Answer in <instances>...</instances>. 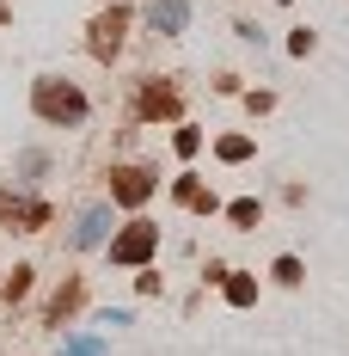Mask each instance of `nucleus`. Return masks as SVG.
I'll return each instance as SVG.
<instances>
[{
	"label": "nucleus",
	"instance_id": "nucleus-2",
	"mask_svg": "<svg viewBox=\"0 0 349 356\" xmlns=\"http://www.w3.org/2000/svg\"><path fill=\"white\" fill-rule=\"evenodd\" d=\"M153 246H160V234H153L147 221H135V227H129V234H123V240L110 246V258H117V264H141V258H147Z\"/></svg>",
	"mask_w": 349,
	"mask_h": 356
},
{
	"label": "nucleus",
	"instance_id": "nucleus-3",
	"mask_svg": "<svg viewBox=\"0 0 349 356\" xmlns=\"http://www.w3.org/2000/svg\"><path fill=\"white\" fill-rule=\"evenodd\" d=\"M184 25H190V0H153V31L178 37Z\"/></svg>",
	"mask_w": 349,
	"mask_h": 356
},
{
	"label": "nucleus",
	"instance_id": "nucleus-5",
	"mask_svg": "<svg viewBox=\"0 0 349 356\" xmlns=\"http://www.w3.org/2000/svg\"><path fill=\"white\" fill-rule=\"evenodd\" d=\"M117 197H123V203H141V197H147V172H123L117 178Z\"/></svg>",
	"mask_w": 349,
	"mask_h": 356
},
{
	"label": "nucleus",
	"instance_id": "nucleus-7",
	"mask_svg": "<svg viewBox=\"0 0 349 356\" xmlns=\"http://www.w3.org/2000/svg\"><path fill=\"white\" fill-rule=\"evenodd\" d=\"M245 154H251V142H245V136H227V142H221V160H245Z\"/></svg>",
	"mask_w": 349,
	"mask_h": 356
},
{
	"label": "nucleus",
	"instance_id": "nucleus-8",
	"mask_svg": "<svg viewBox=\"0 0 349 356\" xmlns=\"http://www.w3.org/2000/svg\"><path fill=\"white\" fill-rule=\"evenodd\" d=\"M251 295H257V289L245 283V277H233V283H227V301H233V307H245V301H251Z\"/></svg>",
	"mask_w": 349,
	"mask_h": 356
},
{
	"label": "nucleus",
	"instance_id": "nucleus-9",
	"mask_svg": "<svg viewBox=\"0 0 349 356\" xmlns=\"http://www.w3.org/2000/svg\"><path fill=\"white\" fill-rule=\"evenodd\" d=\"M68 356H99V338H74V344H68Z\"/></svg>",
	"mask_w": 349,
	"mask_h": 356
},
{
	"label": "nucleus",
	"instance_id": "nucleus-1",
	"mask_svg": "<svg viewBox=\"0 0 349 356\" xmlns=\"http://www.w3.org/2000/svg\"><path fill=\"white\" fill-rule=\"evenodd\" d=\"M37 111H43L49 123H80V117H86V99H80L74 86H56V80H37Z\"/></svg>",
	"mask_w": 349,
	"mask_h": 356
},
{
	"label": "nucleus",
	"instance_id": "nucleus-4",
	"mask_svg": "<svg viewBox=\"0 0 349 356\" xmlns=\"http://www.w3.org/2000/svg\"><path fill=\"white\" fill-rule=\"evenodd\" d=\"M105 221H110L105 209H86V215H80V234H74V240H80V246H92V240H105Z\"/></svg>",
	"mask_w": 349,
	"mask_h": 356
},
{
	"label": "nucleus",
	"instance_id": "nucleus-6",
	"mask_svg": "<svg viewBox=\"0 0 349 356\" xmlns=\"http://www.w3.org/2000/svg\"><path fill=\"white\" fill-rule=\"evenodd\" d=\"M117 31H123V19H117V13L99 19V49H117Z\"/></svg>",
	"mask_w": 349,
	"mask_h": 356
}]
</instances>
